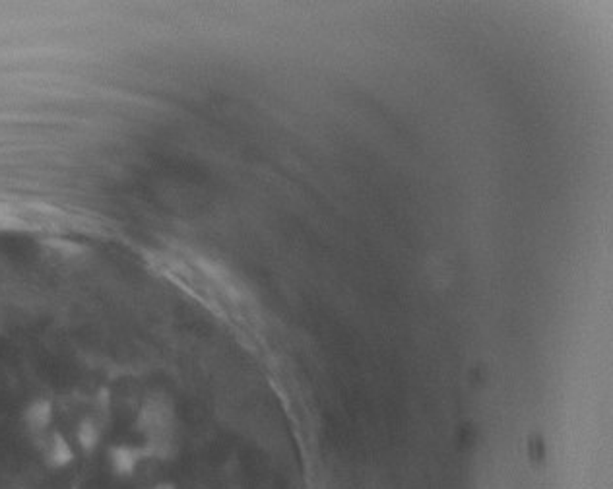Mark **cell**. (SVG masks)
I'll return each mask as SVG.
<instances>
[{"mask_svg":"<svg viewBox=\"0 0 613 489\" xmlns=\"http://www.w3.org/2000/svg\"><path fill=\"white\" fill-rule=\"evenodd\" d=\"M134 464H136V456H134L132 451H129V449H119V451L115 452V456H113V466H115V470L119 472L121 476L131 474L132 468H134Z\"/></svg>","mask_w":613,"mask_h":489,"instance_id":"1","label":"cell"}]
</instances>
